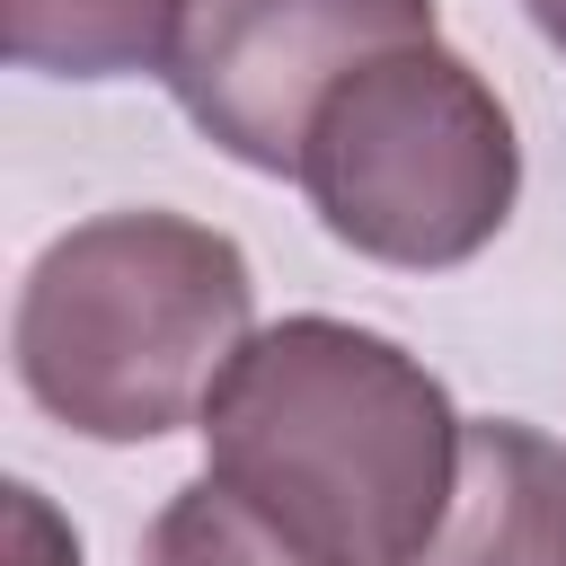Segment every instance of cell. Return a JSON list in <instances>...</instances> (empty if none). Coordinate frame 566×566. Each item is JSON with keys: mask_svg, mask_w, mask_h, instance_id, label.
Masks as SVG:
<instances>
[{"mask_svg": "<svg viewBox=\"0 0 566 566\" xmlns=\"http://www.w3.org/2000/svg\"><path fill=\"white\" fill-rule=\"evenodd\" d=\"M203 469L318 566H407L460 486L469 416L380 327H256L203 398Z\"/></svg>", "mask_w": 566, "mask_h": 566, "instance_id": "obj_1", "label": "cell"}, {"mask_svg": "<svg viewBox=\"0 0 566 566\" xmlns=\"http://www.w3.org/2000/svg\"><path fill=\"white\" fill-rule=\"evenodd\" d=\"M407 566H566V442L522 416H478L451 513Z\"/></svg>", "mask_w": 566, "mask_h": 566, "instance_id": "obj_5", "label": "cell"}, {"mask_svg": "<svg viewBox=\"0 0 566 566\" xmlns=\"http://www.w3.org/2000/svg\"><path fill=\"white\" fill-rule=\"evenodd\" d=\"M248 336V248L150 203L71 221L27 265L9 318L27 398L88 442H159L177 424H203V398Z\"/></svg>", "mask_w": 566, "mask_h": 566, "instance_id": "obj_2", "label": "cell"}, {"mask_svg": "<svg viewBox=\"0 0 566 566\" xmlns=\"http://www.w3.org/2000/svg\"><path fill=\"white\" fill-rule=\"evenodd\" d=\"M9 504H18V566H80V539L44 513L35 486H9Z\"/></svg>", "mask_w": 566, "mask_h": 566, "instance_id": "obj_8", "label": "cell"}, {"mask_svg": "<svg viewBox=\"0 0 566 566\" xmlns=\"http://www.w3.org/2000/svg\"><path fill=\"white\" fill-rule=\"evenodd\" d=\"M142 566H318L310 548H292L256 504H239L212 469L195 486H177L159 504V522L142 531Z\"/></svg>", "mask_w": 566, "mask_h": 566, "instance_id": "obj_7", "label": "cell"}, {"mask_svg": "<svg viewBox=\"0 0 566 566\" xmlns=\"http://www.w3.org/2000/svg\"><path fill=\"white\" fill-rule=\"evenodd\" d=\"M522 9H531V27H539L557 53H566V0H522Z\"/></svg>", "mask_w": 566, "mask_h": 566, "instance_id": "obj_9", "label": "cell"}, {"mask_svg": "<svg viewBox=\"0 0 566 566\" xmlns=\"http://www.w3.org/2000/svg\"><path fill=\"white\" fill-rule=\"evenodd\" d=\"M301 195L318 230L371 265H469L522 195V142L504 97L442 35L389 44L345 71L301 133Z\"/></svg>", "mask_w": 566, "mask_h": 566, "instance_id": "obj_3", "label": "cell"}, {"mask_svg": "<svg viewBox=\"0 0 566 566\" xmlns=\"http://www.w3.org/2000/svg\"><path fill=\"white\" fill-rule=\"evenodd\" d=\"M433 0H186L159 62L186 124L256 177H301L318 97L389 44H424Z\"/></svg>", "mask_w": 566, "mask_h": 566, "instance_id": "obj_4", "label": "cell"}, {"mask_svg": "<svg viewBox=\"0 0 566 566\" xmlns=\"http://www.w3.org/2000/svg\"><path fill=\"white\" fill-rule=\"evenodd\" d=\"M186 0H9V62L53 80H133L177 44Z\"/></svg>", "mask_w": 566, "mask_h": 566, "instance_id": "obj_6", "label": "cell"}]
</instances>
